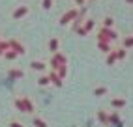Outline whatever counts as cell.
Listing matches in <instances>:
<instances>
[{
    "label": "cell",
    "instance_id": "7a4b0ae2",
    "mask_svg": "<svg viewBox=\"0 0 133 127\" xmlns=\"http://www.w3.org/2000/svg\"><path fill=\"white\" fill-rule=\"evenodd\" d=\"M8 49H10V43H6V41H2V43H0V54H4Z\"/></svg>",
    "mask_w": 133,
    "mask_h": 127
},
{
    "label": "cell",
    "instance_id": "277c9868",
    "mask_svg": "<svg viewBox=\"0 0 133 127\" xmlns=\"http://www.w3.org/2000/svg\"><path fill=\"white\" fill-rule=\"evenodd\" d=\"M32 67L34 69H45V66H43L41 62H32Z\"/></svg>",
    "mask_w": 133,
    "mask_h": 127
},
{
    "label": "cell",
    "instance_id": "8992f818",
    "mask_svg": "<svg viewBox=\"0 0 133 127\" xmlns=\"http://www.w3.org/2000/svg\"><path fill=\"white\" fill-rule=\"evenodd\" d=\"M47 82H49L47 77H41V79H39V84H47Z\"/></svg>",
    "mask_w": 133,
    "mask_h": 127
},
{
    "label": "cell",
    "instance_id": "ba28073f",
    "mask_svg": "<svg viewBox=\"0 0 133 127\" xmlns=\"http://www.w3.org/2000/svg\"><path fill=\"white\" fill-rule=\"evenodd\" d=\"M126 45H128V47H131V45H133V38H128V39H126Z\"/></svg>",
    "mask_w": 133,
    "mask_h": 127
},
{
    "label": "cell",
    "instance_id": "52a82bcc",
    "mask_svg": "<svg viewBox=\"0 0 133 127\" xmlns=\"http://www.w3.org/2000/svg\"><path fill=\"white\" fill-rule=\"evenodd\" d=\"M116 56H118V58H124V56H126V51H124V49H122V51H118Z\"/></svg>",
    "mask_w": 133,
    "mask_h": 127
},
{
    "label": "cell",
    "instance_id": "6da1fadb",
    "mask_svg": "<svg viewBox=\"0 0 133 127\" xmlns=\"http://www.w3.org/2000/svg\"><path fill=\"white\" fill-rule=\"evenodd\" d=\"M24 13H26V8H19V10H15V11H13V17L17 19V17H23Z\"/></svg>",
    "mask_w": 133,
    "mask_h": 127
},
{
    "label": "cell",
    "instance_id": "3957f363",
    "mask_svg": "<svg viewBox=\"0 0 133 127\" xmlns=\"http://www.w3.org/2000/svg\"><path fill=\"white\" fill-rule=\"evenodd\" d=\"M10 77H23V71H19V69H11V71H10Z\"/></svg>",
    "mask_w": 133,
    "mask_h": 127
},
{
    "label": "cell",
    "instance_id": "30bf717a",
    "mask_svg": "<svg viewBox=\"0 0 133 127\" xmlns=\"http://www.w3.org/2000/svg\"><path fill=\"white\" fill-rule=\"evenodd\" d=\"M11 127H21V125L19 123H11Z\"/></svg>",
    "mask_w": 133,
    "mask_h": 127
},
{
    "label": "cell",
    "instance_id": "8fae6325",
    "mask_svg": "<svg viewBox=\"0 0 133 127\" xmlns=\"http://www.w3.org/2000/svg\"><path fill=\"white\" fill-rule=\"evenodd\" d=\"M128 2H133V0H128Z\"/></svg>",
    "mask_w": 133,
    "mask_h": 127
},
{
    "label": "cell",
    "instance_id": "9c48e42d",
    "mask_svg": "<svg viewBox=\"0 0 133 127\" xmlns=\"http://www.w3.org/2000/svg\"><path fill=\"white\" fill-rule=\"evenodd\" d=\"M43 8H51V0H43Z\"/></svg>",
    "mask_w": 133,
    "mask_h": 127
},
{
    "label": "cell",
    "instance_id": "5b68a950",
    "mask_svg": "<svg viewBox=\"0 0 133 127\" xmlns=\"http://www.w3.org/2000/svg\"><path fill=\"white\" fill-rule=\"evenodd\" d=\"M15 56H17V52H15V51H10V52H6V58H10V60H11V58H15Z\"/></svg>",
    "mask_w": 133,
    "mask_h": 127
}]
</instances>
